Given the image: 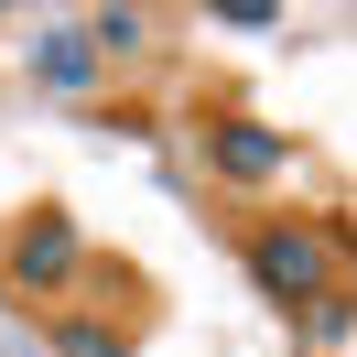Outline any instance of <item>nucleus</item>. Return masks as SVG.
I'll return each instance as SVG.
<instances>
[{
	"label": "nucleus",
	"mask_w": 357,
	"mask_h": 357,
	"mask_svg": "<svg viewBox=\"0 0 357 357\" xmlns=\"http://www.w3.org/2000/svg\"><path fill=\"white\" fill-rule=\"evenodd\" d=\"M249 282L282 314H314L325 292H347V227L325 217H260L249 227Z\"/></svg>",
	"instance_id": "f257e3e1"
},
{
	"label": "nucleus",
	"mask_w": 357,
	"mask_h": 357,
	"mask_svg": "<svg viewBox=\"0 0 357 357\" xmlns=\"http://www.w3.org/2000/svg\"><path fill=\"white\" fill-rule=\"evenodd\" d=\"M54 357H130L119 314H54Z\"/></svg>",
	"instance_id": "20e7f679"
},
{
	"label": "nucleus",
	"mask_w": 357,
	"mask_h": 357,
	"mask_svg": "<svg viewBox=\"0 0 357 357\" xmlns=\"http://www.w3.org/2000/svg\"><path fill=\"white\" fill-rule=\"evenodd\" d=\"M76 271H87L76 217L66 206H22L11 238H0V292H11V303H54V292H76Z\"/></svg>",
	"instance_id": "f03ea898"
},
{
	"label": "nucleus",
	"mask_w": 357,
	"mask_h": 357,
	"mask_svg": "<svg viewBox=\"0 0 357 357\" xmlns=\"http://www.w3.org/2000/svg\"><path fill=\"white\" fill-rule=\"evenodd\" d=\"M141 33H152V11H98V22H87V54H130Z\"/></svg>",
	"instance_id": "423d86ee"
},
{
	"label": "nucleus",
	"mask_w": 357,
	"mask_h": 357,
	"mask_svg": "<svg viewBox=\"0 0 357 357\" xmlns=\"http://www.w3.org/2000/svg\"><path fill=\"white\" fill-rule=\"evenodd\" d=\"M206 174H217V184H282V174H292V141L271 130V119L206 109Z\"/></svg>",
	"instance_id": "7ed1b4c3"
},
{
	"label": "nucleus",
	"mask_w": 357,
	"mask_h": 357,
	"mask_svg": "<svg viewBox=\"0 0 357 357\" xmlns=\"http://www.w3.org/2000/svg\"><path fill=\"white\" fill-rule=\"evenodd\" d=\"M33 76H54V87H87V76H98L87 33H44V44H33Z\"/></svg>",
	"instance_id": "39448f33"
},
{
	"label": "nucleus",
	"mask_w": 357,
	"mask_h": 357,
	"mask_svg": "<svg viewBox=\"0 0 357 357\" xmlns=\"http://www.w3.org/2000/svg\"><path fill=\"white\" fill-rule=\"evenodd\" d=\"M206 22H227V33H271V22H282V0H206Z\"/></svg>",
	"instance_id": "0eeeda50"
}]
</instances>
